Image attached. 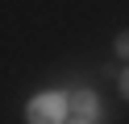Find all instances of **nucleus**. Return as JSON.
<instances>
[{"label":"nucleus","instance_id":"nucleus-5","mask_svg":"<svg viewBox=\"0 0 129 124\" xmlns=\"http://www.w3.org/2000/svg\"><path fill=\"white\" fill-rule=\"evenodd\" d=\"M62 124H92V120H83V116H67Z\"/></svg>","mask_w":129,"mask_h":124},{"label":"nucleus","instance_id":"nucleus-3","mask_svg":"<svg viewBox=\"0 0 129 124\" xmlns=\"http://www.w3.org/2000/svg\"><path fill=\"white\" fill-rule=\"evenodd\" d=\"M112 50H117V58H125V62H129V29H125V33H117Z\"/></svg>","mask_w":129,"mask_h":124},{"label":"nucleus","instance_id":"nucleus-2","mask_svg":"<svg viewBox=\"0 0 129 124\" xmlns=\"http://www.w3.org/2000/svg\"><path fill=\"white\" fill-rule=\"evenodd\" d=\"M62 99H67V112H71V116H83V120H96V116H104L100 95H96L92 87H83V83L67 87V91H62Z\"/></svg>","mask_w":129,"mask_h":124},{"label":"nucleus","instance_id":"nucleus-4","mask_svg":"<svg viewBox=\"0 0 129 124\" xmlns=\"http://www.w3.org/2000/svg\"><path fill=\"white\" fill-rule=\"evenodd\" d=\"M117 87H121V99L129 103V66H121V74H117Z\"/></svg>","mask_w":129,"mask_h":124},{"label":"nucleus","instance_id":"nucleus-1","mask_svg":"<svg viewBox=\"0 0 129 124\" xmlns=\"http://www.w3.org/2000/svg\"><path fill=\"white\" fill-rule=\"evenodd\" d=\"M67 120V99L62 91H42L25 103V124H62Z\"/></svg>","mask_w":129,"mask_h":124}]
</instances>
